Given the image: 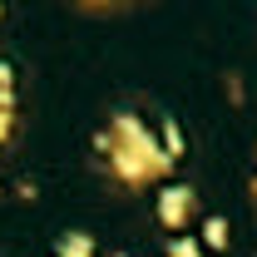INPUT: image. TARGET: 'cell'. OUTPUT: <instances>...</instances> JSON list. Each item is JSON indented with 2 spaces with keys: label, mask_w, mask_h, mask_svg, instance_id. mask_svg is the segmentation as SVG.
<instances>
[{
  "label": "cell",
  "mask_w": 257,
  "mask_h": 257,
  "mask_svg": "<svg viewBox=\"0 0 257 257\" xmlns=\"http://www.w3.org/2000/svg\"><path fill=\"white\" fill-rule=\"evenodd\" d=\"M183 208H188V198H183V193H178V198H168V203H163V213H168V218H183Z\"/></svg>",
  "instance_id": "6da1fadb"
}]
</instances>
